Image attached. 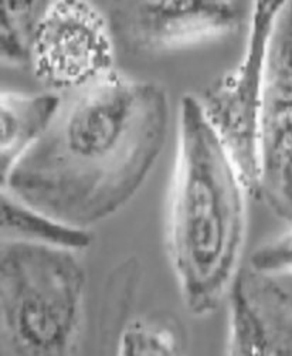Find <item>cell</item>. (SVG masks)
Wrapping results in <instances>:
<instances>
[{"mask_svg":"<svg viewBox=\"0 0 292 356\" xmlns=\"http://www.w3.org/2000/svg\"><path fill=\"white\" fill-rule=\"evenodd\" d=\"M56 0H0V58L3 65L29 67L35 26Z\"/></svg>","mask_w":292,"mask_h":356,"instance_id":"cell-12","label":"cell"},{"mask_svg":"<svg viewBox=\"0 0 292 356\" xmlns=\"http://www.w3.org/2000/svg\"><path fill=\"white\" fill-rule=\"evenodd\" d=\"M61 94L0 92V182L50 127Z\"/></svg>","mask_w":292,"mask_h":356,"instance_id":"cell-9","label":"cell"},{"mask_svg":"<svg viewBox=\"0 0 292 356\" xmlns=\"http://www.w3.org/2000/svg\"><path fill=\"white\" fill-rule=\"evenodd\" d=\"M248 264L273 275H292V227L261 244L248 257Z\"/></svg>","mask_w":292,"mask_h":356,"instance_id":"cell-14","label":"cell"},{"mask_svg":"<svg viewBox=\"0 0 292 356\" xmlns=\"http://www.w3.org/2000/svg\"><path fill=\"white\" fill-rule=\"evenodd\" d=\"M247 196L199 97L184 95L166 244L181 301L193 316L214 314L229 294L245 244Z\"/></svg>","mask_w":292,"mask_h":356,"instance_id":"cell-2","label":"cell"},{"mask_svg":"<svg viewBox=\"0 0 292 356\" xmlns=\"http://www.w3.org/2000/svg\"><path fill=\"white\" fill-rule=\"evenodd\" d=\"M114 61L111 24L91 0H56L34 29L29 68L49 91L86 87L113 73Z\"/></svg>","mask_w":292,"mask_h":356,"instance_id":"cell-5","label":"cell"},{"mask_svg":"<svg viewBox=\"0 0 292 356\" xmlns=\"http://www.w3.org/2000/svg\"><path fill=\"white\" fill-rule=\"evenodd\" d=\"M168 91L114 70L61 94L43 136L0 182L2 192L80 229L111 218L148 179L168 136Z\"/></svg>","mask_w":292,"mask_h":356,"instance_id":"cell-1","label":"cell"},{"mask_svg":"<svg viewBox=\"0 0 292 356\" xmlns=\"http://www.w3.org/2000/svg\"><path fill=\"white\" fill-rule=\"evenodd\" d=\"M288 0H252L245 49L236 64L199 97L211 127L255 197L259 189V122L271 39Z\"/></svg>","mask_w":292,"mask_h":356,"instance_id":"cell-4","label":"cell"},{"mask_svg":"<svg viewBox=\"0 0 292 356\" xmlns=\"http://www.w3.org/2000/svg\"><path fill=\"white\" fill-rule=\"evenodd\" d=\"M189 335L179 316L154 312L131 318L117 338V355L176 356L188 350Z\"/></svg>","mask_w":292,"mask_h":356,"instance_id":"cell-11","label":"cell"},{"mask_svg":"<svg viewBox=\"0 0 292 356\" xmlns=\"http://www.w3.org/2000/svg\"><path fill=\"white\" fill-rule=\"evenodd\" d=\"M0 237L70 248L79 253L87 250L94 238L88 229L61 223L6 192L0 196Z\"/></svg>","mask_w":292,"mask_h":356,"instance_id":"cell-10","label":"cell"},{"mask_svg":"<svg viewBox=\"0 0 292 356\" xmlns=\"http://www.w3.org/2000/svg\"><path fill=\"white\" fill-rule=\"evenodd\" d=\"M260 177L255 199L292 223V0L282 10L267 61L259 122Z\"/></svg>","mask_w":292,"mask_h":356,"instance_id":"cell-7","label":"cell"},{"mask_svg":"<svg viewBox=\"0 0 292 356\" xmlns=\"http://www.w3.org/2000/svg\"><path fill=\"white\" fill-rule=\"evenodd\" d=\"M87 273L70 248L2 240L0 353H79L86 328Z\"/></svg>","mask_w":292,"mask_h":356,"instance_id":"cell-3","label":"cell"},{"mask_svg":"<svg viewBox=\"0 0 292 356\" xmlns=\"http://www.w3.org/2000/svg\"><path fill=\"white\" fill-rule=\"evenodd\" d=\"M252 0H111L115 42L133 54H158L236 34Z\"/></svg>","mask_w":292,"mask_h":356,"instance_id":"cell-6","label":"cell"},{"mask_svg":"<svg viewBox=\"0 0 292 356\" xmlns=\"http://www.w3.org/2000/svg\"><path fill=\"white\" fill-rule=\"evenodd\" d=\"M227 298L226 355L292 356V291L277 275L241 264Z\"/></svg>","mask_w":292,"mask_h":356,"instance_id":"cell-8","label":"cell"},{"mask_svg":"<svg viewBox=\"0 0 292 356\" xmlns=\"http://www.w3.org/2000/svg\"><path fill=\"white\" fill-rule=\"evenodd\" d=\"M142 277L140 263L136 257H128L111 270L106 277L102 294L99 330L105 342L108 337L120 335L129 321Z\"/></svg>","mask_w":292,"mask_h":356,"instance_id":"cell-13","label":"cell"}]
</instances>
